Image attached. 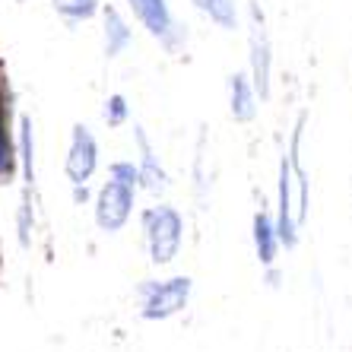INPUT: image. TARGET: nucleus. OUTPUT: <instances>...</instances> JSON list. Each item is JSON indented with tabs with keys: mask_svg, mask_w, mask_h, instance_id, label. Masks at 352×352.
<instances>
[{
	"mask_svg": "<svg viewBox=\"0 0 352 352\" xmlns=\"http://www.w3.org/2000/svg\"><path fill=\"white\" fill-rule=\"evenodd\" d=\"M143 229H146L149 261L159 263V267L172 263L181 248V232H184V222H181L178 210H172V206H153V210L143 213Z\"/></svg>",
	"mask_w": 352,
	"mask_h": 352,
	"instance_id": "obj_1",
	"label": "nucleus"
},
{
	"mask_svg": "<svg viewBox=\"0 0 352 352\" xmlns=\"http://www.w3.org/2000/svg\"><path fill=\"white\" fill-rule=\"evenodd\" d=\"M190 283L188 276H175V279H165V283H143L140 286V298H143V308L140 314L146 320H165L178 314L190 298Z\"/></svg>",
	"mask_w": 352,
	"mask_h": 352,
	"instance_id": "obj_2",
	"label": "nucleus"
},
{
	"mask_svg": "<svg viewBox=\"0 0 352 352\" xmlns=\"http://www.w3.org/2000/svg\"><path fill=\"white\" fill-rule=\"evenodd\" d=\"M131 210H133V190L118 184V181H108L102 184L96 197V226L102 232H121L131 219Z\"/></svg>",
	"mask_w": 352,
	"mask_h": 352,
	"instance_id": "obj_3",
	"label": "nucleus"
},
{
	"mask_svg": "<svg viewBox=\"0 0 352 352\" xmlns=\"http://www.w3.org/2000/svg\"><path fill=\"white\" fill-rule=\"evenodd\" d=\"M98 168V143L89 133L86 124H74V133H70V149H67V165L64 172L70 178L74 188H82L86 181L96 175Z\"/></svg>",
	"mask_w": 352,
	"mask_h": 352,
	"instance_id": "obj_4",
	"label": "nucleus"
},
{
	"mask_svg": "<svg viewBox=\"0 0 352 352\" xmlns=\"http://www.w3.org/2000/svg\"><path fill=\"white\" fill-rule=\"evenodd\" d=\"M251 70H254V92H261V98L270 96V41H267V32H263V16L261 10L251 7Z\"/></svg>",
	"mask_w": 352,
	"mask_h": 352,
	"instance_id": "obj_5",
	"label": "nucleus"
},
{
	"mask_svg": "<svg viewBox=\"0 0 352 352\" xmlns=\"http://www.w3.org/2000/svg\"><path fill=\"white\" fill-rule=\"evenodd\" d=\"M131 10L137 13V19L149 29V35L168 41L172 45V35H175V19L168 13V3L165 0H127Z\"/></svg>",
	"mask_w": 352,
	"mask_h": 352,
	"instance_id": "obj_6",
	"label": "nucleus"
},
{
	"mask_svg": "<svg viewBox=\"0 0 352 352\" xmlns=\"http://www.w3.org/2000/svg\"><path fill=\"white\" fill-rule=\"evenodd\" d=\"M229 105H232V118L238 124L254 121L257 115V92L254 86L248 82L245 74H232L229 76Z\"/></svg>",
	"mask_w": 352,
	"mask_h": 352,
	"instance_id": "obj_7",
	"label": "nucleus"
},
{
	"mask_svg": "<svg viewBox=\"0 0 352 352\" xmlns=\"http://www.w3.org/2000/svg\"><path fill=\"white\" fill-rule=\"evenodd\" d=\"M133 137H137V146H140V156H143V165H140V181H143V188L153 190V194H159V190H165V172L162 165L156 162V156H153V149H149V140L146 133H143V127H133Z\"/></svg>",
	"mask_w": 352,
	"mask_h": 352,
	"instance_id": "obj_8",
	"label": "nucleus"
},
{
	"mask_svg": "<svg viewBox=\"0 0 352 352\" xmlns=\"http://www.w3.org/2000/svg\"><path fill=\"white\" fill-rule=\"evenodd\" d=\"M276 248H279V235H276V222L270 219L267 210L254 216V251H257V261L270 267L276 261Z\"/></svg>",
	"mask_w": 352,
	"mask_h": 352,
	"instance_id": "obj_9",
	"label": "nucleus"
},
{
	"mask_svg": "<svg viewBox=\"0 0 352 352\" xmlns=\"http://www.w3.org/2000/svg\"><path fill=\"white\" fill-rule=\"evenodd\" d=\"M13 172H16V146L10 137V105L0 89V184L13 178Z\"/></svg>",
	"mask_w": 352,
	"mask_h": 352,
	"instance_id": "obj_10",
	"label": "nucleus"
},
{
	"mask_svg": "<svg viewBox=\"0 0 352 352\" xmlns=\"http://www.w3.org/2000/svg\"><path fill=\"white\" fill-rule=\"evenodd\" d=\"M102 16H105V54L108 58H118L127 45H131V29L124 23V16L118 13L115 7H105L102 10Z\"/></svg>",
	"mask_w": 352,
	"mask_h": 352,
	"instance_id": "obj_11",
	"label": "nucleus"
},
{
	"mask_svg": "<svg viewBox=\"0 0 352 352\" xmlns=\"http://www.w3.org/2000/svg\"><path fill=\"white\" fill-rule=\"evenodd\" d=\"M194 7L210 16L219 29H235L238 25V10H235V0H194Z\"/></svg>",
	"mask_w": 352,
	"mask_h": 352,
	"instance_id": "obj_12",
	"label": "nucleus"
},
{
	"mask_svg": "<svg viewBox=\"0 0 352 352\" xmlns=\"http://www.w3.org/2000/svg\"><path fill=\"white\" fill-rule=\"evenodd\" d=\"M51 7L58 16H64L67 23H86L98 13V0H51Z\"/></svg>",
	"mask_w": 352,
	"mask_h": 352,
	"instance_id": "obj_13",
	"label": "nucleus"
},
{
	"mask_svg": "<svg viewBox=\"0 0 352 352\" xmlns=\"http://www.w3.org/2000/svg\"><path fill=\"white\" fill-rule=\"evenodd\" d=\"M111 181H118V184H124V188L137 190L140 184V168L133 162H115L111 165Z\"/></svg>",
	"mask_w": 352,
	"mask_h": 352,
	"instance_id": "obj_14",
	"label": "nucleus"
},
{
	"mask_svg": "<svg viewBox=\"0 0 352 352\" xmlns=\"http://www.w3.org/2000/svg\"><path fill=\"white\" fill-rule=\"evenodd\" d=\"M105 121L111 124V127H121L124 121H127V98L124 96H108V102H105Z\"/></svg>",
	"mask_w": 352,
	"mask_h": 352,
	"instance_id": "obj_15",
	"label": "nucleus"
},
{
	"mask_svg": "<svg viewBox=\"0 0 352 352\" xmlns=\"http://www.w3.org/2000/svg\"><path fill=\"white\" fill-rule=\"evenodd\" d=\"M0 267H3V257H0Z\"/></svg>",
	"mask_w": 352,
	"mask_h": 352,
	"instance_id": "obj_16",
	"label": "nucleus"
}]
</instances>
